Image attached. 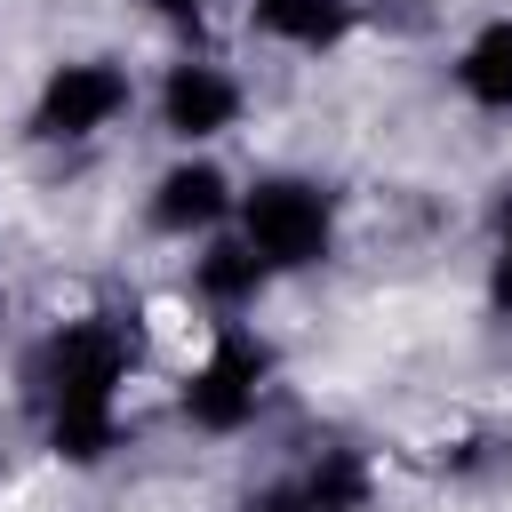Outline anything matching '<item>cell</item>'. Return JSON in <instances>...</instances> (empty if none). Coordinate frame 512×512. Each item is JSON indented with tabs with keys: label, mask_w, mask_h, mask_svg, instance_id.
<instances>
[{
	"label": "cell",
	"mask_w": 512,
	"mask_h": 512,
	"mask_svg": "<svg viewBox=\"0 0 512 512\" xmlns=\"http://www.w3.org/2000/svg\"><path fill=\"white\" fill-rule=\"evenodd\" d=\"M240 184H248V168H232L224 152H160L136 184V232L152 248L192 256L200 240L240 224Z\"/></svg>",
	"instance_id": "5"
},
{
	"label": "cell",
	"mask_w": 512,
	"mask_h": 512,
	"mask_svg": "<svg viewBox=\"0 0 512 512\" xmlns=\"http://www.w3.org/2000/svg\"><path fill=\"white\" fill-rule=\"evenodd\" d=\"M232 232L296 288V280H312V272H328V264L344 256L352 208H344V192H336L320 168H304V160H264V168H248V184H240V224H232Z\"/></svg>",
	"instance_id": "2"
},
{
	"label": "cell",
	"mask_w": 512,
	"mask_h": 512,
	"mask_svg": "<svg viewBox=\"0 0 512 512\" xmlns=\"http://www.w3.org/2000/svg\"><path fill=\"white\" fill-rule=\"evenodd\" d=\"M280 400V344L264 336V320H240V328H216L176 376H168V408L192 440L208 448H240L248 432H264Z\"/></svg>",
	"instance_id": "3"
},
{
	"label": "cell",
	"mask_w": 512,
	"mask_h": 512,
	"mask_svg": "<svg viewBox=\"0 0 512 512\" xmlns=\"http://www.w3.org/2000/svg\"><path fill=\"white\" fill-rule=\"evenodd\" d=\"M496 8H512V0H496Z\"/></svg>",
	"instance_id": "12"
},
{
	"label": "cell",
	"mask_w": 512,
	"mask_h": 512,
	"mask_svg": "<svg viewBox=\"0 0 512 512\" xmlns=\"http://www.w3.org/2000/svg\"><path fill=\"white\" fill-rule=\"evenodd\" d=\"M480 304L512 320V176L488 192V232H480Z\"/></svg>",
	"instance_id": "9"
},
{
	"label": "cell",
	"mask_w": 512,
	"mask_h": 512,
	"mask_svg": "<svg viewBox=\"0 0 512 512\" xmlns=\"http://www.w3.org/2000/svg\"><path fill=\"white\" fill-rule=\"evenodd\" d=\"M448 96L464 104V120L512 128V8H488L456 32L448 48Z\"/></svg>",
	"instance_id": "8"
},
{
	"label": "cell",
	"mask_w": 512,
	"mask_h": 512,
	"mask_svg": "<svg viewBox=\"0 0 512 512\" xmlns=\"http://www.w3.org/2000/svg\"><path fill=\"white\" fill-rule=\"evenodd\" d=\"M232 32L248 64H328L368 32V0H240Z\"/></svg>",
	"instance_id": "6"
},
{
	"label": "cell",
	"mask_w": 512,
	"mask_h": 512,
	"mask_svg": "<svg viewBox=\"0 0 512 512\" xmlns=\"http://www.w3.org/2000/svg\"><path fill=\"white\" fill-rule=\"evenodd\" d=\"M144 120L168 152H224L256 120V72L232 48L184 40L144 72Z\"/></svg>",
	"instance_id": "4"
},
{
	"label": "cell",
	"mask_w": 512,
	"mask_h": 512,
	"mask_svg": "<svg viewBox=\"0 0 512 512\" xmlns=\"http://www.w3.org/2000/svg\"><path fill=\"white\" fill-rule=\"evenodd\" d=\"M136 120H144V64L128 48H64L32 72V96H24V144L32 152L88 160Z\"/></svg>",
	"instance_id": "1"
},
{
	"label": "cell",
	"mask_w": 512,
	"mask_h": 512,
	"mask_svg": "<svg viewBox=\"0 0 512 512\" xmlns=\"http://www.w3.org/2000/svg\"><path fill=\"white\" fill-rule=\"evenodd\" d=\"M0 256H8V224H0Z\"/></svg>",
	"instance_id": "11"
},
{
	"label": "cell",
	"mask_w": 512,
	"mask_h": 512,
	"mask_svg": "<svg viewBox=\"0 0 512 512\" xmlns=\"http://www.w3.org/2000/svg\"><path fill=\"white\" fill-rule=\"evenodd\" d=\"M176 288L216 320V328H240V320H264V304L288 288L240 232H216V240H200L192 256H176Z\"/></svg>",
	"instance_id": "7"
},
{
	"label": "cell",
	"mask_w": 512,
	"mask_h": 512,
	"mask_svg": "<svg viewBox=\"0 0 512 512\" xmlns=\"http://www.w3.org/2000/svg\"><path fill=\"white\" fill-rule=\"evenodd\" d=\"M152 24H176V32H200L208 16H216V0H136Z\"/></svg>",
	"instance_id": "10"
}]
</instances>
